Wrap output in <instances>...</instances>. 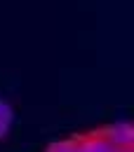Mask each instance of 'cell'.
<instances>
[{"instance_id":"6da1fadb","label":"cell","mask_w":134,"mask_h":152,"mask_svg":"<svg viewBox=\"0 0 134 152\" xmlns=\"http://www.w3.org/2000/svg\"><path fill=\"white\" fill-rule=\"evenodd\" d=\"M99 133L120 152L132 150V145H134V129L127 122H118V124H111V126H104Z\"/></svg>"},{"instance_id":"277c9868","label":"cell","mask_w":134,"mask_h":152,"mask_svg":"<svg viewBox=\"0 0 134 152\" xmlns=\"http://www.w3.org/2000/svg\"><path fill=\"white\" fill-rule=\"evenodd\" d=\"M125 152H132V150H125Z\"/></svg>"},{"instance_id":"3957f363","label":"cell","mask_w":134,"mask_h":152,"mask_svg":"<svg viewBox=\"0 0 134 152\" xmlns=\"http://www.w3.org/2000/svg\"><path fill=\"white\" fill-rule=\"evenodd\" d=\"M12 105L7 103V101H0V138H5L7 131H10V124H12Z\"/></svg>"},{"instance_id":"7a4b0ae2","label":"cell","mask_w":134,"mask_h":152,"mask_svg":"<svg viewBox=\"0 0 134 152\" xmlns=\"http://www.w3.org/2000/svg\"><path fill=\"white\" fill-rule=\"evenodd\" d=\"M78 152H120L101 136V133H90L78 138Z\"/></svg>"}]
</instances>
